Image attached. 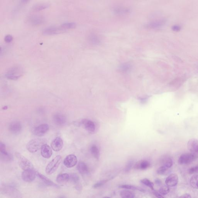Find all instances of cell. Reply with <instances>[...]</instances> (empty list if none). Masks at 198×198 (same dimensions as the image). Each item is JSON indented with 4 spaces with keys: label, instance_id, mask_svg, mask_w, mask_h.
Here are the masks:
<instances>
[{
    "label": "cell",
    "instance_id": "1",
    "mask_svg": "<svg viewBox=\"0 0 198 198\" xmlns=\"http://www.w3.org/2000/svg\"><path fill=\"white\" fill-rule=\"evenodd\" d=\"M46 141L43 138H35L31 140L26 145V149L30 153H36L41 149L43 144H45Z\"/></svg>",
    "mask_w": 198,
    "mask_h": 198
},
{
    "label": "cell",
    "instance_id": "2",
    "mask_svg": "<svg viewBox=\"0 0 198 198\" xmlns=\"http://www.w3.org/2000/svg\"><path fill=\"white\" fill-rule=\"evenodd\" d=\"M15 155L17 159L18 164L21 168L24 171L34 169L33 164L28 159L19 153H16Z\"/></svg>",
    "mask_w": 198,
    "mask_h": 198
},
{
    "label": "cell",
    "instance_id": "3",
    "mask_svg": "<svg viewBox=\"0 0 198 198\" xmlns=\"http://www.w3.org/2000/svg\"><path fill=\"white\" fill-rule=\"evenodd\" d=\"M62 160V156L58 155L47 165L46 167L45 172L47 175H50L54 173L57 169Z\"/></svg>",
    "mask_w": 198,
    "mask_h": 198
},
{
    "label": "cell",
    "instance_id": "4",
    "mask_svg": "<svg viewBox=\"0 0 198 198\" xmlns=\"http://www.w3.org/2000/svg\"><path fill=\"white\" fill-rule=\"evenodd\" d=\"M23 73V69L19 67H14L9 69L6 76L9 79L16 80L18 79L22 76Z\"/></svg>",
    "mask_w": 198,
    "mask_h": 198
},
{
    "label": "cell",
    "instance_id": "5",
    "mask_svg": "<svg viewBox=\"0 0 198 198\" xmlns=\"http://www.w3.org/2000/svg\"><path fill=\"white\" fill-rule=\"evenodd\" d=\"M196 159L191 153H186L182 154L178 160V164L180 165H187L192 163Z\"/></svg>",
    "mask_w": 198,
    "mask_h": 198
},
{
    "label": "cell",
    "instance_id": "6",
    "mask_svg": "<svg viewBox=\"0 0 198 198\" xmlns=\"http://www.w3.org/2000/svg\"><path fill=\"white\" fill-rule=\"evenodd\" d=\"M37 175V172L34 170H29L24 171L22 174L23 180L26 182H31L34 180Z\"/></svg>",
    "mask_w": 198,
    "mask_h": 198
},
{
    "label": "cell",
    "instance_id": "7",
    "mask_svg": "<svg viewBox=\"0 0 198 198\" xmlns=\"http://www.w3.org/2000/svg\"><path fill=\"white\" fill-rule=\"evenodd\" d=\"M187 147L190 153L196 158H198V140L195 138L189 140L188 142Z\"/></svg>",
    "mask_w": 198,
    "mask_h": 198
},
{
    "label": "cell",
    "instance_id": "8",
    "mask_svg": "<svg viewBox=\"0 0 198 198\" xmlns=\"http://www.w3.org/2000/svg\"><path fill=\"white\" fill-rule=\"evenodd\" d=\"M61 26L60 27L52 26L46 28L43 31V34L45 35H52L59 34L64 32L65 31Z\"/></svg>",
    "mask_w": 198,
    "mask_h": 198
},
{
    "label": "cell",
    "instance_id": "9",
    "mask_svg": "<svg viewBox=\"0 0 198 198\" xmlns=\"http://www.w3.org/2000/svg\"><path fill=\"white\" fill-rule=\"evenodd\" d=\"M77 159L76 155H69L66 157L64 161V165L68 168H71L77 164Z\"/></svg>",
    "mask_w": 198,
    "mask_h": 198
},
{
    "label": "cell",
    "instance_id": "10",
    "mask_svg": "<svg viewBox=\"0 0 198 198\" xmlns=\"http://www.w3.org/2000/svg\"><path fill=\"white\" fill-rule=\"evenodd\" d=\"M2 190L3 193L6 195L14 197H18L19 195H20V193L17 189H15L11 186H5L3 187Z\"/></svg>",
    "mask_w": 198,
    "mask_h": 198
},
{
    "label": "cell",
    "instance_id": "11",
    "mask_svg": "<svg viewBox=\"0 0 198 198\" xmlns=\"http://www.w3.org/2000/svg\"><path fill=\"white\" fill-rule=\"evenodd\" d=\"M53 121L56 124L59 126H62L66 123L67 119L64 114L61 113H56L53 115Z\"/></svg>",
    "mask_w": 198,
    "mask_h": 198
},
{
    "label": "cell",
    "instance_id": "12",
    "mask_svg": "<svg viewBox=\"0 0 198 198\" xmlns=\"http://www.w3.org/2000/svg\"><path fill=\"white\" fill-rule=\"evenodd\" d=\"M81 123L86 131L90 133H93L95 131L96 125L93 121L85 119L82 120Z\"/></svg>",
    "mask_w": 198,
    "mask_h": 198
},
{
    "label": "cell",
    "instance_id": "13",
    "mask_svg": "<svg viewBox=\"0 0 198 198\" xmlns=\"http://www.w3.org/2000/svg\"><path fill=\"white\" fill-rule=\"evenodd\" d=\"M178 177L177 175L175 173H172L165 180L166 185L169 187L175 186L178 184Z\"/></svg>",
    "mask_w": 198,
    "mask_h": 198
},
{
    "label": "cell",
    "instance_id": "14",
    "mask_svg": "<svg viewBox=\"0 0 198 198\" xmlns=\"http://www.w3.org/2000/svg\"><path fill=\"white\" fill-rule=\"evenodd\" d=\"M49 130V126L47 124L40 125L35 128L34 133L38 136H42L45 134Z\"/></svg>",
    "mask_w": 198,
    "mask_h": 198
},
{
    "label": "cell",
    "instance_id": "15",
    "mask_svg": "<svg viewBox=\"0 0 198 198\" xmlns=\"http://www.w3.org/2000/svg\"><path fill=\"white\" fill-rule=\"evenodd\" d=\"M8 129L13 134H18L21 131L22 125L19 121H13L9 124Z\"/></svg>",
    "mask_w": 198,
    "mask_h": 198
},
{
    "label": "cell",
    "instance_id": "16",
    "mask_svg": "<svg viewBox=\"0 0 198 198\" xmlns=\"http://www.w3.org/2000/svg\"><path fill=\"white\" fill-rule=\"evenodd\" d=\"M150 163L148 160H139L136 163L134 166L133 168L138 170H145L150 167Z\"/></svg>",
    "mask_w": 198,
    "mask_h": 198
},
{
    "label": "cell",
    "instance_id": "17",
    "mask_svg": "<svg viewBox=\"0 0 198 198\" xmlns=\"http://www.w3.org/2000/svg\"><path fill=\"white\" fill-rule=\"evenodd\" d=\"M64 145V143L61 138L58 137L52 141L51 146L53 150L55 151H60Z\"/></svg>",
    "mask_w": 198,
    "mask_h": 198
},
{
    "label": "cell",
    "instance_id": "18",
    "mask_svg": "<svg viewBox=\"0 0 198 198\" xmlns=\"http://www.w3.org/2000/svg\"><path fill=\"white\" fill-rule=\"evenodd\" d=\"M41 154L42 156L45 158H50L52 155L51 148L48 144H43L41 148Z\"/></svg>",
    "mask_w": 198,
    "mask_h": 198
},
{
    "label": "cell",
    "instance_id": "19",
    "mask_svg": "<svg viewBox=\"0 0 198 198\" xmlns=\"http://www.w3.org/2000/svg\"><path fill=\"white\" fill-rule=\"evenodd\" d=\"M166 23V21L165 19H160L154 21L150 22L149 23L147 24L145 26L148 28L155 29L161 27L163 26Z\"/></svg>",
    "mask_w": 198,
    "mask_h": 198
},
{
    "label": "cell",
    "instance_id": "20",
    "mask_svg": "<svg viewBox=\"0 0 198 198\" xmlns=\"http://www.w3.org/2000/svg\"><path fill=\"white\" fill-rule=\"evenodd\" d=\"M28 22L33 25H40L43 23L45 22V19L42 16H33L29 18Z\"/></svg>",
    "mask_w": 198,
    "mask_h": 198
},
{
    "label": "cell",
    "instance_id": "21",
    "mask_svg": "<svg viewBox=\"0 0 198 198\" xmlns=\"http://www.w3.org/2000/svg\"><path fill=\"white\" fill-rule=\"evenodd\" d=\"M113 11L116 15L124 16L129 13L131 12V10L126 7L117 6L114 8Z\"/></svg>",
    "mask_w": 198,
    "mask_h": 198
},
{
    "label": "cell",
    "instance_id": "22",
    "mask_svg": "<svg viewBox=\"0 0 198 198\" xmlns=\"http://www.w3.org/2000/svg\"><path fill=\"white\" fill-rule=\"evenodd\" d=\"M37 175L41 179L44 183L46 185L48 186H52L55 187L59 188V186L55 183L54 182H52L50 179L45 177V176L42 175V174L39 172H37Z\"/></svg>",
    "mask_w": 198,
    "mask_h": 198
},
{
    "label": "cell",
    "instance_id": "23",
    "mask_svg": "<svg viewBox=\"0 0 198 198\" xmlns=\"http://www.w3.org/2000/svg\"><path fill=\"white\" fill-rule=\"evenodd\" d=\"M70 179V176L67 173L60 174L57 177V182L59 184H64L67 183Z\"/></svg>",
    "mask_w": 198,
    "mask_h": 198
},
{
    "label": "cell",
    "instance_id": "24",
    "mask_svg": "<svg viewBox=\"0 0 198 198\" xmlns=\"http://www.w3.org/2000/svg\"><path fill=\"white\" fill-rule=\"evenodd\" d=\"M77 170L82 175H86L89 172L88 166L83 162H80L77 165Z\"/></svg>",
    "mask_w": 198,
    "mask_h": 198
},
{
    "label": "cell",
    "instance_id": "25",
    "mask_svg": "<svg viewBox=\"0 0 198 198\" xmlns=\"http://www.w3.org/2000/svg\"><path fill=\"white\" fill-rule=\"evenodd\" d=\"M119 187L121 188V189H129V190L139 191L141 192H145V190L142 188L136 186L132 185H120Z\"/></svg>",
    "mask_w": 198,
    "mask_h": 198
},
{
    "label": "cell",
    "instance_id": "26",
    "mask_svg": "<svg viewBox=\"0 0 198 198\" xmlns=\"http://www.w3.org/2000/svg\"><path fill=\"white\" fill-rule=\"evenodd\" d=\"M120 195L121 197L124 198H133L136 196L134 193L127 189L121 191Z\"/></svg>",
    "mask_w": 198,
    "mask_h": 198
},
{
    "label": "cell",
    "instance_id": "27",
    "mask_svg": "<svg viewBox=\"0 0 198 198\" xmlns=\"http://www.w3.org/2000/svg\"><path fill=\"white\" fill-rule=\"evenodd\" d=\"M91 153L95 158L97 160H99L100 157V152L99 149L97 145H92L90 148Z\"/></svg>",
    "mask_w": 198,
    "mask_h": 198
},
{
    "label": "cell",
    "instance_id": "28",
    "mask_svg": "<svg viewBox=\"0 0 198 198\" xmlns=\"http://www.w3.org/2000/svg\"><path fill=\"white\" fill-rule=\"evenodd\" d=\"M49 6L50 5L48 4H37L34 6L32 10L34 11H39L47 9Z\"/></svg>",
    "mask_w": 198,
    "mask_h": 198
},
{
    "label": "cell",
    "instance_id": "29",
    "mask_svg": "<svg viewBox=\"0 0 198 198\" xmlns=\"http://www.w3.org/2000/svg\"><path fill=\"white\" fill-rule=\"evenodd\" d=\"M172 165V161L170 158L165 157L161 161V166H163L167 168H170Z\"/></svg>",
    "mask_w": 198,
    "mask_h": 198
},
{
    "label": "cell",
    "instance_id": "30",
    "mask_svg": "<svg viewBox=\"0 0 198 198\" xmlns=\"http://www.w3.org/2000/svg\"><path fill=\"white\" fill-rule=\"evenodd\" d=\"M190 184L194 189H198V175H194L190 178Z\"/></svg>",
    "mask_w": 198,
    "mask_h": 198
},
{
    "label": "cell",
    "instance_id": "31",
    "mask_svg": "<svg viewBox=\"0 0 198 198\" xmlns=\"http://www.w3.org/2000/svg\"><path fill=\"white\" fill-rule=\"evenodd\" d=\"M141 182L144 185L146 186L149 187L150 189L153 190L154 188V183H153L151 181L149 180L148 178H144V179L141 180Z\"/></svg>",
    "mask_w": 198,
    "mask_h": 198
},
{
    "label": "cell",
    "instance_id": "32",
    "mask_svg": "<svg viewBox=\"0 0 198 198\" xmlns=\"http://www.w3.org/2000/svg\"><path fill=\"white\" fill-rule=\"evenodd\" d=\"M70 176V180L73 182L74 184H76V185L79 184V182L80 178L79 176L76 173H72L69 175Z\"/></svg>",
    "mask_w": 198,
    "mask_h": 198
},
{
    "label": "cell",
    "instance_id": "33",
    "mask_svg": "<svg viewBox=\"0 0 198 198\" xmlns=\"http://www.w3.org/2000/svg\"><path fill=\"white\" fill-rule=\"evenodd\" d=\"M170 192L169 187L167 185H163L159 189V192L163 195H167Z\"/></svg>",
    "mask_w": 198,
    "mask_h": 198
},
{
    "label": "cell",
    "instance_id": "34",
    "mask_svg": "<svg viewBox=\"0 0 198 198\" xmlns=\"http://www.w3.org/2000/svg\"><path fill=\"white\" fill-rule=\"evenodd\" d=\"M76 24L74 23H67L63 24L61 25L62 28L65 30L68 29H72L75 28L76 27Z\"/></svg>",
    "mask_w": 198,
    "mask_h": 198
},
{
    "label": "cell",
    "instance_id": "35",
    "mask_svg": "<svg viewBox=\"0 0 198 198\" xmlns=\"http://www.w3.org/2000/svg\"><path fill=\"white\" fill-rule=\"evenodd\" d=\"M134 163V161L133 160H131L128 161L127 165H126V167H125V172H129L132 169V167H133Z\"/></svg>",
    "mask_w": 198,
    "mask_h": 198
},
{
    "label": "cell",
    "instance_id": "36",
    "mask_svg": "<svg viewBox=\"0 0 198 198\" xmlns=\"http://www.w3.org/2000/svg\"><path fill=\"white\" fill-rule=\"evenodd\" d=\"M0 152H1V155H7L9 154L6 150L5 145L2 142L0 143Z\"/></svg>",
    "mask_w": 198,
    "mask_h": 198
},
{
    "label": "cell",
    "instance_id": "37",
    "mask_svg": "<svg viewBox=\"0 0 198 198\" xmlns=\"http://www.w3.org/2000/svg\"><path fill=\"white\" fill-rule=\"evenodd\" d=\"M109 180V179H106L99 181V182H97V183H95V184L93 185V187L95 188V189H96V188L101 187L102 186L104 185Z\"/></svg>",
    "mask_w": 198,
    "mask_h": 198
},
{
    "label": "cell",
    "instance_id": "38",
    "mask_svg": "<svg viewBox=\"0 0 198 198\" xmlns=\"http://www.w3.org/2000/svg\"><path fill=\"white\" fill-rule=\"evenodd\" d=\"M168 169L167 168V167H165L163 166H161V167H160L158 169L157 171V172L159 175H164Z\"/></svg>",
    "mask_w": 198,
    "mask_h": 198
},
{
    "label": "cell",
    "instance_id": "39",
    "mask_svg": "<svg viewBox=\"0 0 198 198\" xmlns=\"http://www.w3.org/2000/svg\"><path fill=\"white\" fill-rule=\"evenodd\" d=\"M188 172L190 175L198 173V165L191 167L188 170Z\"/></svg>",
    "mask_w": 198,
    "mask_h": 198
},
{
    "label": "cell",
    "instance_id": "40",
    "mask_svg": "<svg viewBox=\"0 0 198 198\" xmlns=\"http://www.w3.org/2000/svg\"><path fill=\"white\" fill-rule=\"evenodd\" d=\"M1 158L3 161H9L12 160V157L10 154L7 155H1Z\"/></svg>",
    "mask_w": 198,
    "mask_h": 198
},
{
    "label": "cell",
    "instance_id": "41",
    "mask_svg": "<svg viewBox=\"0 0 198 198\" xmlns=\"http://www.w3.org/2000/svg\"><path fill=\"white\" fill-rule=\"evenodd\" d=\"M13 40V36L10 35H7L4 38V41L6 43H10Z\"/></svg>",
    "mask_w": 198,
    "mask_h": 198
},
{
    "label": "cell",
    "instance_id": "42",
    "mask_svg": "<svg viewBox=\"0 0 198 198\" xmlns=\"http://www.w3.org/2000/svg\"><path fill=\"white\" fill-rule=\"evenodd\" d=\"M153 194L154 195H155V196L157 197L160 198L164 197L163 196V195H161V194H160V192H159V191L158 192L156 191H155L154 192Z\"/></svg>",
    "mask_w": 198,
    "mask_h": 198
},
{
    "label": "cell",
    "instance_id": "43",
    "mask_svg": "<svg viewBox=\"0 0 198 198\" xmlns=\"http://www.w3.org/2000/svg\"><path fill=\"white\" fill-rule=\"evenodd\" d=\"M172 30L175 31H178L180 30L181 27L178 25H175L172 28Z\"/></svg>",
    "mask_w": 198,
    "mask_h": 198
},
{
    "label": "cell",
    "instance_id": "44",
    "mask_svg": "<svg viewBox=\"0 0 198 198\" xmlns=\"http://www.w3.org/2000/svg\"><path fill=\"white\" fill-rule=\"evenodd\" d=\"M180 198H191L192 197L191 196L190 194H183V195H182V196L180 197Z\"/></svg>",
    "mask_w": 198,
    "mask_h": 198
},
{
    "label": "cell",
    "instance_id": "45",
    "mask_svg": "<svg viewBox=\"0 0 198 198\" xmlns=\"http://www.w3.org/2000/svg\"><path fill=\"white\" fill-rule=\"evenodd\" d=\"M30 1V0H21V2L22 4H26Z\"/></svg>",
    "mask_w": 198,
    "mask_h": 198
},
{
    "label": "cell",
    "instance_id": "46",
    "mask_svg": "<svg viewBox=\"0 0 198 198\" xmlns=\"http://www.w3.org/2000/svg\"><path fill=\"white\" fill-rule=\"evenodd\" d=\"M155 183L158 185H160L161 183V181L160 179H157L155 180Z\"/></svg>",
    "mask_w": 198,
    "mask_h": 198
}]
</instances>
